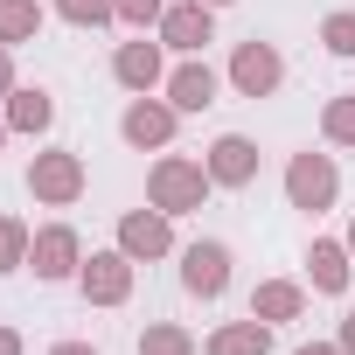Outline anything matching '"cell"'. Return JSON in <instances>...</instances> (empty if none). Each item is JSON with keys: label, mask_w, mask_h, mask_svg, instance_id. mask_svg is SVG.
Wrapping results in <instances>:
<instances>
[{"label": "cell", "mask_w": 355, "mask_h": 355, "mask_svg": "<svg viewBox=\"0 0 355 355\" xmlns=\"http://www.w3.org/2000/svg\"><path fill=\"white\" fill-rule=\"evenodd\" d=\"M209 160H189V153H160L153 167H146V202L153 209H167V216H196L202 202H209Z\"/></svg>", "instance_id": "1"}, {"label": "cell", "mask_w": 355, "mask_h": 355, "mask_svg": "<svg viewBox=\"0 0 355 355\" xmlns=\"http://www.w3.org/2000/svg\"><path fill=\"white\" fill-rule=\"evenodd\" d=\"M334 196H341V167L327 160V153H293L286 160V202L293 209H306V216H320V209H334Z\"/></svg>", "instance_id": "2"}, {"label": "cell", "mask_w": 355, "mask_h": 355, "mask_svg": "<svg viewBox=\"0 0 355 355\" xmlns=\"http://www.w3.org/2000/svg\"><path fill=\"white\" fill-rule=\"evenodd\" d=\"M28 196L49 202V209H70V202L84 196V153H70V146L35 153V160H28Z\"/></svg>", "instance_id": "3"}, {"label": "cell", "mask_w": 355, "mask_h": 355, "mask_svg": "<svg viewBox=\"0 0 355 355\" xmlns=\"http://www.w3.org/2000/svg\"><path fill=\"white\" fill-rule=\"evenodd\" d=\"M28 265H35V279H42V286H63V279H77V272H84V237H77L70 223H42V230H35V244H28Z\"/></svg>", "instance_id": "4"}, {"label": "cell", "mask_w": 355, "mask_h": 355, "mask_svg": "<svg viewBox=\"0 0 355 355\" xmlns=\"http://www.w3.org/2000/svg\"><path fill=\"white\" fill-rule=\"evenodd\" d=\"M153 35H160L174 56H202V49L216 42V8H209V0H174Z\"/></svg>", "instance_id": "5"}, {"label": "cell", "mask_w": 355, "mask_h": 355, "mask_svg": "<svg viewBox=\"0 0 355 355\" xmlns=\"http://www.w3.org/2000/svg\"><path fill=\"white\" fill-rule=\"evenodd\" d=\"M182 286H189V300H223L230 293V244L223 237H196L182 251Z\"/></svg>", "instance_id": "6"}, {"label": "cell", "mask_w": 355, "mask_h": 355, "mask_svg": "<svg viewBox=\"0 0 355 355\" xmlns=\"http://www.w3.org/2000/svg\"><path fill=\"white\" fill-rule=\"evenodd\" d=\"M77 293L91 300V306H125L132 300V258L112 244V251H91L84 258V272H77Z\"/></svg>", "instance_id": "7"}, {"label": "cell", "mask_w": 355, "mask_h": 355, "mask_svg": "<svg viewBox=\"0 0 355 355\" xmlns=\"http://www.w3.org/2000/svg\"><path fill=\"white\" fill-rule=\"evenodd\" d=\"M230 84H237V98H272V91L286 84V56L251 35V42H237V56H230Z\"/></svg>", "instance_id": "8"}, {"label": "cell", "mask_w": 355, "mask_h": 355, "mask_svg": "<svg viewBox=\"0 0 355 355\" xmlns=\"http://www.w3.org/2000/svg\"><path fill=\"white\" fill-rule=\"evenodd\" d=\"M119 251H125L132 265L167 258V251H174V216H167V209H125V216H119Z\"/></svg>", "instance_id": "9"}, {"label": "cell", "mask_w": 355, "mask_h": 355, "mask_svg": "<svg viewBox=\"0 0 355 355\" xmlns=\"http://www.w3.org/2000/svg\"><path fill=\"white\" fill-rule=\"evenodd\" d=\"M112 77H119L132 98L160 91V84H167V42H146V35H139V42H119V49H112Z\"/></svg>", "instance_id": "10"}, {"label": "cell", "mask_w": 355, "mask_h": 355, "mask_svg": "<svg viewBox=\"0 0 355 355\" xmlns=\"http://www.w3.org/2000/svg\"><path fill=\"white\" fill-rule=\"evenodd\" d=\"M174 112L167 98H132L125 105V119H119V132H125V146H139V153H160L167 139H174Z\"/></svg>", "instance_id": "11"}, {"label": "cell", "mask_w": 355, "mask_h": 355, "mask_svg": "<svg viewBox=\"0 0 355 355\" xmlns=\"http://www.w3.org/2000/svg\"><path fill=\"white\" fill-rule=\"evenodd\" d=\"M216 91H223V77H216L202 56H182V63L167 70V105H174V112H209Z\"/></svg>", "instance_id": "12"}, {"label": "cell", "mask_w": 355, "mask_h": 355, "mask_svg": "<svg viewBox=\"0 0 355 355\" xmlns=\"http://www.w3.org/2000/svg\"><path fill=\"white\" fill-rule=\"evenodd\" d=\"M202 160H209V182L216 189H251L258 182V139H244V132H223Z\"/></svg>", "instance_id": "13"}, {"label": "cell", "mask_w": 355, "mask_h": 355, "mask_svg": "<svg viewBox=\"0 0 355 355\" xmlns=\"http://www.w3.org/2000/svg\"><path fill=\"white\" fill-rule=\"evenodd\" d=\"M49 125H56V98H49L42 84H15V91H8V132L42 139Z\"/></svg>", "instance_id": "14"}, {"label": "cell", "mask_w": 355, "mask_h": 355, "mask_svg": "<svg viewBox=\"0 0 355 355\" xmlns=\"http://www.w3.org/2000/svg\"><path fill=\"white\" fill-rule=\"evenodd\" d=\"M306 272H313V293L341 300V293H348V279H355V258H348V244H334V237H313V251H306Z\"/></svg>", "instance_id": "15"}, {"label": "cell", "mask_w": 355, "mask_h": 355, "mask_svg": "<svg viewBox=\"0 0 355 355\" xmlns=\"http://www.w3.org/2000/svg\"><path fill=\"white\" fill-rule=\"evenodd\" d=\"M251 313L272 320V327H279V320H300V313H306V286H293V279H258V286H251Z\"/></svg>", "instance_id": "16"}, {"label": "cell", "mask_w": 355, "mask_h": 355, "mask_svg": "<svg viewBox=\"0 0 355 355\" xmlns=\"http://www.w3.org/2000/svg\"><path fill=\"white\" fill-rule=\"evenodd\" d=\"M265 348H272V320H258V313L251 320H223L202 341V355H265Z\"/></svg>", "instance_id": "17"}, {"label": "cell", "mask_w": 355, "mask_h": 355, "mask_svg": "<svg viewBox=\"0 0 355 355\" xmlns=\"http://www.w3.org/2000/svg\"><path fill=\"white\" fill-rule=\"evenodd\" d=\"M42 35V0H0V49H21Z\"/></svg>", "instance_id": "18"}, {"label": "cell", "mask_w": 355, "mask_h": 355, "mask_svg": "<svg viewBox=\"0 0 355 355\" xmlns=\"http://www.w3.org/2000/svg\"><path fill=\"white\" fill-rule=\"evenodd\" d=\"M139 355H202V348H196V334H189L182 320H153V327L139 334Z\"/></svg>", "instance_id": "19"}, {"label": "cell", "mask_w": 355, "mask_h": 355, "mask_svg": "<svg viewBox=\"0 0 355 355\" xmlns=\"http://www.w3.org/2000/svg\"><path fill=\"white\" fill-rule=\"evenodd\" d=\"M28 244H35V230H28L21 216L0 209V272H21V265H28Z\"/></svg>", "instance_id": "20"}, {"label": "cell", "mask_w": 355, "mask_h": 355, "mask_svg": "<svg viewBox=\"0 0 355 355\" xmlns=\"http://www.w3.org/2000/svg\"><path fill=\"white\" fill-rule=\"evenodd\" d=\"M320 132H327V146H355V98H327L320 105Z\"/></svg>", "instance_id": "21"}, {"label": "cell", "mask_w": 355, "mask_h": 355, "mask_svg": "<svg viewBox=\"0 0 355 355\" xmlns=\"http://www.w3.org/2000/svg\"><path fill=\"white\" fill-rule=\"evenodd\" d=\"M320 49H327V56H348V63H355V15H348V8H334V15L320 21Z\"/></svg>", "instance_id": "22"}, {"label": "cell", "mask_w": 355, "mask_h": 355, "mask_svg": "<svg viewBox=\"0 0 355 355\" xmlns=\"http://www.w3.org/2000/svg\"><path fill=\"white\" fill-rule=\"evenodd\" d=\"M56 15H63L70 28H105V21H119L112 0H56Z\"/></svg>", "instance_id": "23"}, {"label": "cell", "mask_w": 355, "mask_h": 355, "mask_svg": "<svg viewBox=\"0 0 355 355\" xmlns=\"http://www.w3.org/2000/svg\"><path fill=\"white\" fill-rule=\"evenodd\" d=\"M112 8H119V21H125V28H139V35H146V28H160L167 0H112Z\"/></svg>", "instance_id": "24"}, {"label": "cell", "mask_w": 355, "mask_h": 355, "mask_svg": "<svg viewBox=\"0 0 355 355\" xmlns=\"http://www.w3.org/2000/svg\"><path fill=\"white\" fill-rule=\"evenodd\" d=\"M15 91V49H0V98Z\"/></svg>", "instance_id": "25"}, {"label": "cell", "mask_w": 355, "mask_h": 355, "mask_svg": "<svg viewBox=\"0 0 355 355\" xmlns=\"http://www.w3.org/2000/svg\"><path fill=\"white\" fill-rule=\"evenodd\" d=\"M293 355H348L341 341H306V348H293Z\"/></svg>", "instance_id": "26"}, {"label": "cell", "mask_w": 355, "mask_h": 355, "mask_svg": "<svg viewBox=\"0 0 355 355\" xmlns=\"http://www.w3.org/2000/svg\"><path fill=\"white\" fill-rule=\"evenodd\" d=\"M49 355H98V348H91V341H56Z\"/></svg>", "instance_id": "27"}, {"label": "cell", "mask_w": 355, "mask_h": 355, "mask_svg": "<svg viewBox=\"0 0 355 355\" xmlns=\"http://www.w3.org/2000/svg\"><path fill=\"white\" fill-rule=\"evenodd\" d=\"M0 355H21V334L15 327H0Z\"/></svg>", "instance_id": "28"}, {"label": "cell", "mask_w": 355, "mask_h": 355, "mask_svg": "<svg viewBox=\"0 0 355 355\" xmlns=\"http://www.w3.org/2000/svg\"><path fill=\"white\" fill-rule=\"evenodd\" d=\"M334 341H341V348H348V355H355V313H348V320H341V334H334Z\"/></svg>", "instance_id": "29"}, {"label": "cell", "mask_w": 355, "mask_h": 355, "mask_svg": "<svg viewBox=\"0 0 355 355\" xmlns=\"http://www.w3.org/2000/svg\"><path fill=\"white\" fill-rule=\"evenodd\" d=\"M341 244H348V258H355V216H348V237H341Z\"/></svg>", "instance_id": "30"}, {"label": "cell", "mask_w": 355, "mask_h": 355, "mask_svg": "<svg viewBox=\"0 0 355 355\" xmlns=\"http://www.w3.org/2000/svg\"><path fill=\"white\" fill-rule=\"evenodd\" d=\"M0 146H8V112H0Z\"/></svg>", "instance_id": "31"}, {"label": "cell", "mask_w": 355, "mask_h": 355, "mask_svg": "<svg viewBox=\"0 0 355 355\" xmlns=\"http://www.w3.org/2000/svg\"><path fill=\"white\" fill-rule=\"evenodd\" d=\"M209 8H230V0H209Z\"/></svg>", "instance_id": "32"}]
</instances>
